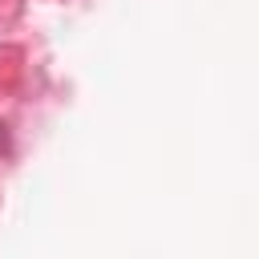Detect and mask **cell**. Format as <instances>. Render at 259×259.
Segmentation results:
<instances>
[{
  "label": "cell",
  "mask_w": 259,
  "mask_h": 259,
  "mask_svg": "<svg viewBox=\"0 0 259 259\" xmlns=\"http://www.w3.org/2000/svg\"><path fill=\"white\" fill-rule=\"evenodd\" d=\"M4 138H8V134H4V125H0V150H4Z\"/></svg>",
  "instance_id": "6da1fadb"
}]
</instances>
